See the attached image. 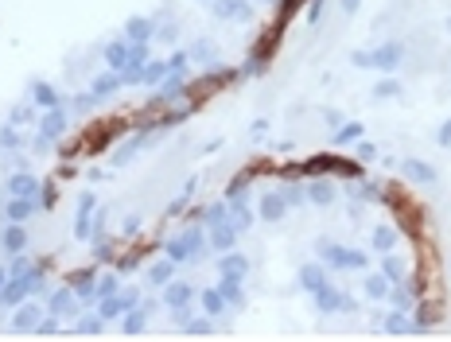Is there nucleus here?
<instances>
[{"label": "nucleus", "instance_id": "nucleus-1", "mask_svg": "<svg viewBox=\"0 0 451 342\" xmlns=\"http://www.w3.org/2000/svg\"><path fill=\"white\" fill-rule=\"evenodd\" d=\"M350 62L354 66H362V70H385V74H393L397 66L404 62V47L401 43H381L378 51H362V55H350Z\"/></svg>", "mask_w": 451, "mask_h": 342}, {"label": "nucleus", "instance_id": "nucleus-34", "mask_svg": "<svg viewBox=\"0 0 451 342\" xmlns=\"http://www.w3.org/2000/svg\"><path fill=\"white\" fill-rule=\"evenodd\" d=\"M381 276L389 284H404V261H397V256L385 253V261H381Z\"/></svg>", "mask_w": 451, "mask_h": 342}, {"label": "nucleus", "instance_id": "nucleus-54", "mask_svg": "<svg viewBox=\"0 0 451 342\" xmlns=\"http://www.w3.org/2000/svg\"><path fill=\"white\" fill-rule=\"evenodd\" d=\"M4 280H8V269H4V265H0V288H4Z\"/></svg>", "mask_w": 451, "mask_h": 342}, {"label": "nucleus", "instance_id": "nucleus-4", "mask_svg": "<svg viewBox=\"0 0 451 342\" xmlns=\"http://www.w3.org/2000/svg\"><path fill=\"white\" fill-rule=\"evenodd\" d=\"M132 307H141V292L136 288H117L113 295H97V315L106 319V323L109 319H121Z\"/></svg>", "mask_w": 451, "mask_h": 342}, {"label": "nucleus", "instance_id": "nucleus-17", "mask_svg": "<svg viewBox=\"0 0 451 342\" xmlns=\"http://www.w3.org/2000/svg\"><path fill=\"white\" fill-rule=\"evenodd\" d=\"M288 214V198L284 191H269V195L261 198V218L265 222H280Z\"/></svg>", "mask_w": 451, "mask_h": 342}, {"label": "nucleus", "instance_id": "nucleus-26", "mask_svg": "<svg viewBox=\"0 0 451 342\" xmlns=\"http://www.w3.org/2000/svg\"><path fill=\"white\" fill-rule=\"evenodd\" d=\"M323 284H331L327 280V269H319V265H304L300 269V288L304 292H319Z\"/></svg>", "mask_w": 451, "mask_h": 342}, {"label": "nucleus", "instance_id": "nucleus-32", "mask_svg": "<svg viewBox=\"0 0 451 342\" xmlns=\"http://www.w3.org/2000/svg\"><path fill=\"white\" fill-rule=\"evenodd\" d=\"M32 98H36L39 109H51V105H59V90L47 86V82H36V86H32Z\"/></svg>", "mask_w": 451, "mask_h": 342}, {"label": "nucleus", "instance_id": "nucleus-35", "mask_svg": "<svg viewBox=\"0 0 451 342\" xmlns=\"http://www.w3.org/2000/svg\"><path fill=\"white\" fill-rule=\"evenodd\" d=\"M74 295H78L82 304H94V300H97V280H94V276H90V272H86V276H78V280H74Z\"/></svg>", "mask_w": 451, "mask_h": 342}, {"label": "nucleus", "instance_id": "nucleus-12", "mask_svg": "<svg viewBox=\"0 0 451 342\" xmlns=\"http://www.w3.org/2000/svg\"><path fill=\"white\" fill-rule=\"evenodd\" d=\"M245 272H249V256H241V253H222V261H218V276L222 280H245Z\"/></svg>", "mask_w": 451, "mask_h": 342}, {"label": "nucleus", "instance_id": "nucleus-51", "mask_svg": "<svg viewBox=\"0 0 451 342\" xmlns=\"http://www.w3.org/2000/svg\"><path fill=\"white\" fill-rule=\"evenodd\" d=\"M323 4H327V0H311V24H319L323 20Z\"/></svg>", "mask_w": 451, "mask_h": 342}, {"label": "nucleus", "instance_id": "nucleus-13", "mask_svg": "<svg viewBox=\"0 0 451 342\" xmlns=\"http://www.w3.org/2000/svg\"><path fill=\"white\" fill-rule=\"evenodd\" d=\"M304 171H343L350 179L362 175V168H354V163H346V159H339V156H311L308 163H304Z\"/></svg>", "mask_w": 451, "mask_h": 342}, {"label": "nucleus", "instance_id": "nucleus-8", "mask_svg": "<svg viewBox=\"0 0 451 342\" xmlns=\"http://www.w3.org/2000/svg\"><path fill=\"white\" fill-rule=\"evenodd\" d=\"M94 207H97L94 195L78 198V214H74V237H78V241H90V230H94Z\"/></svg>", "mask_w": 451, "mask_h": 342}, {"label": "nucleus", "instance_id": "nucleus-44", "mask_svg": "<svg viewBox=\"0 0 451 342\" xmlns=\"http://www.w3.org/2000/svg\"><path fill=\"white\" fill-rule=\"evenodd\" d=\"M32 334H43V339H51V334H62V327H59V315H43V319H39V327L32 330Z\"/></svg>", "mask_w": 451, "mask_h": 342}, {"label": "nucleus", "instance_id": "nucleus-6", "mask_svg": "<svg viewBox=\"0 0 451 342\" xmlns=\"http://www.w3.org/2000/svg\"><path fill=\"white\" fill-rule=\"evenodd\" d=\"M238 226H234V218L218 222V226H206V241H210V249H218V253H230L234 245H238Z\"/></svg>", "mask_w": 451, "mask_h": 342}, {"label": "nucleus", "instance_id": "nucleus-2", "mask_svg": "<svg viewBox=\"0 0 451 342\" xmlns=\"http://www.w3.org/2000/svg\"><path fill=\"white\" fill-rule=\"evenodd\" d=\"M66 129H71V117L62 113V105L43 109V113H39V133H36V140H32V148H36V152H47L51 140H59Z\"/></svg>", "mask_w": 451, "mask_h": 342}, {"label": "nucleus", "instance_id": "nucleus-43", "mask_svg": "<svg viewBox=\"0 0 451 342\" xmlns=\"http://www.w3.org/2000/svg\"><path fill=\"white\" fill-rule=\"evenodd\" d=\"M226 218H230V207H226V202H214V207L202 214V226H218V222H226Z\"/></svg>", "mask_w": 451, "mask_h": 342}, {"label": "nucleus", "instance_id": "nucleus-25", "mask_svg": "<svg viewBox=\"0 0 451 342\" xmlns=\"http://www.w3.org/2000/svg\"><path fill=\"white\" fill-rule=\"evenodd\" d=\"M175 70V66H171V59H148V66H144L141 70V86H156V82H164L167 74Z\"/></svg>", "mask_w": 451, "mask_h": 342}, {"label": "nucleus", "instance_id": "nucleus-15", "mask_svg": "<svg viewBox=\"0 0 451 342\" xmlns=\"http://www.w3.org/2000/svg\"><path fill=\"white\" fill-rule=\"evenodd\" d=\"M121 70H106V74H97L94 82H90V94H94L97 101H106V98H113V94H117L121 90Z\"/></svg>", "mask_w": 451, "mask_h": 342}, {"label": "nucleus", "instance_id": "nucleus-9", "mask_svg": "<svg viewBox=\"0 0 451 342\" xmlns=\"http://www.w3.org/2000/svg\"><path fill=\"white\" fill-rule=\"evenodd\" d=\"M78 295H74V288H55L51 292V300H47V315H78Z\"/></svg>", "mask_w": 451, "mask_h": 342}, {"label": "nucleus", "instance_id": "nucleus-11", "mask_svg": "<svg viewBox=\"0 0 451 342\" xmlns=\"http://www.w3.org/2000/svg\"><path fill=\"white\" fill-rule=\"evenodd\" d=\"M39 210L36 195H8V207H4V218L8 222H27Z\"/></svg>", "mask_w": 451, "mask_h": 342}, {"label": "nucleus", "instance_id": "nucleus-31", "mask_svg": "<svg viewBox=\"0 0 451 342\" xmlns=\"http://www.w3.org/2000/svg\"><path fill=\"white\" fill-rule=\"evenodd\" d=\"M404 175L416 179V183H436V168L424 163V159H404Z\"/></svg>", "mask_w": 451, "mask_h": 342}, {"label": "nucleus", "instance_id": "nucleus-28", "mask_svg": "<svg viewBox=\"0 0 451 342\" xmlns=\"http://www.w3.org/2000/svg\"><path fill=\"white\" fill-rule=\"evenodd\" d=\"M101 327H106V319L97 315V311H90V315H78V319H74V330H71V334L94 339V334H101Z\"/></svg>", "mask_w": 451, "mask_h": 342}, {"label": "nucleus", "instance_id": "nucleus-20", "mask_svg": "<svg viewBox=\"0 0 451 342\" xmlns=\"http://www.w3.org/2000/svg\"><path fill=\"white\" fill-rule=\"evenodd\" d=\"M183 245H187L191 261H202L206 249H210V241H206V226H191V230L183 233Z\"/></svg>", "mask_w": 451, "mask_h": 342}, {"label": "nucleus", "instance_id": "nucleus-39", "mask_svg": "<svg viewBox=\"0 0 451 342\" xmlns=\"http://www.w3.org/2000/svg\"><path fill=\"white\" fill-rule=\"evenodd\" d=\"M331 140H334V144H358V140H362V124L350 121V124H343V129H334Z\"/></svg>", "mask_w": 451, "mask_h": 342}, {"label": "nucleus", "instance_id": "nucleus-33", "mask_svg": "<svg viewBox=\"0 0 451 342\" xmlns=\"http://www.w3.org/2000/svg\"><path fill=\"white\" fill-rule=\"evenodd\" d=\"M369 245L378 249V253H393V245H397V233L389 226H378V230L369 233Z\"/></svg>", "mask_w": 451, "mask_h": 342}, {"label": "nucleus", "instance_id": "nucleus-30", "mask_svg": "<svg viewBox=\"0 0 451 342\" xmlns=\"http://www.w3.org/2000/svg\"><path fill=\"white\" fill-rule=\"evenodd\" d=\"M167 280H175V261H171V256H164V261H156L152 269H148V284H156V288H164Z\"/></svg>", "mask_w": 451, "mask_h": 342}, {"label": "nucleus", "instance_id": "nucleus-29", "mask_svg": "<svg viewBox=\"0 0 451 342\" xmlns=\"http://www.w3.org/2000/svg\"><path fill=\"white\" fill-rule=\"evenodd\" d=\"M199 300H202V311H206L210 319H218V315L226 311V295H222V288H202Z\"/></svg>", "mask_w": 451, "mask_h": 342}, {"label": "nucleus", "instance_id": "nucleus-19", "mask_svg": "<svg viewBox=\"0 0 451 342\" xmlns=\"http://www.w3.org/2000/svg\"><path fill=\"white\" fill-rule=\"evenodd\" d=\"M148 311H152V304H141V307H132V311H125V315H121V327H125V334H129V339H136V334H144V323H148Z\"/></svg>", "mask_w": 451, "mask_h": 342}, {"label": "nucleus", "instance_id": "nucleus-45", "mask_svg": "<svg viewBox=\"0 0 451 342\" xmlns=\"http://www.w3.org/2000/svg\"><path fill=\"white\" fill-rule=\"evenodd\" d=\"M374 98H401V82H397V78L378 82V86H374Z\"/></svg>", "mask_w": 451, "mask_h": 342}, {"label": "nucleus", "instance_id": "nucleus-24", "mask_svg": "<svg viewBox=\"0 0 451 342\" xmlns=\"http://www.w3.org/2000/svg\"><path fill=\"white\" fill-rule=\"evenodd\" d=\"M8 195H36L39 198V179L27 175V171H16V175H8Z\"/></svg>", "mask_w": 451, "mask_h": 342}, {"label": "nucleus", "instance_id": "nucleus-7", "mask_svg": "<svg viewBox=\"0 0 451 342\" xmlns=\"http://www.w3.org/2000/svg\"><path fill=\"white\" fill-rule=\"evenodd\" d=\"M43 311H47V307H39V300H24V304L12 311V323H8V327L20 330V334H27V330H36V327H39Z\"/></svg>", "mask_w": 451, "mask_h": 342}, {"label": "nucleus", "instance_id": "nucleus-53", "mask_svg": "<svg viewBox=\"0 0 451 342\" xmlns=\"http://www.w3.org/2000/svg\"><path fill=\"white\" fill-rule=\"evenodd\" d=\"M339 4H343L346 12H358V4H362V0H339Z\"/></svg>", "mask_w": 451, "mask_h": 342}, {"label": "nucleus", "instance_id": "nucleus-50", "mask_svg": "<svg viewBox=\"0 0 451 342\" xmlns=\"http://www.w3.org/2000/svg\"><path fill=\"white\" fill-rule=\"evenodd\" d=\"M358 156H362V159H374V156H378V144L362 136V140H358Z\"/></svg>", "mask_w": 451, "mask_h": 342}, {"label": "nucleus", "instance_id": "nucleus-37", "mask_svg": "<svg viewBox=\"0 0 451 342\" xmlns=\"http://www.w3.org/2000/svg\"><path fill=\"white\" fill-rule=\"evenodd\" d=\"M218 288H222V295H226V304H230V307H245L241 280H218Z\"/></svg>", "mask_w": 451, "mask_h": 342}, {"label": "nucleus", "instance_id": "nucleus-47", "mask_svg": "<svg viewBox=\"0 0 451 342\" xmlns=\"http://www.w3.org/2000/svg\"><path fill=\"white\" fill-rule=\"evenodd\" d=\"M121 288V280H117V272H106L101 280H97V295H113Z\"/></svg>", "mask_w": 451, "mask_h": 342}, {"label": "nucleus", "instance_id": "nucleus-23", "mask_svg": "<svg viewBox=\"0 0 451 342\" xmlns=\"http://www.w3.org/2000/svg\"><path fill=\"white\" fill-rule=\"evenodd\" d=\"M129 51H132L129 39H113V43H106V62H109V70H125V62H129Z\"/></svg>", "mask_w": 451, "mask_h": 342}, {"label": "nucleus", "instance_id": "nucleus-40", "mask_svg": "<svg viewBox=\"0 0 451 342\" xmlns=\"http://www.w3.org/2000/svg\"><path fill=\"white\" fill-rule=\"evenodd\" d=\"M164 256H171L175 265L191 261V253H187V245H183V237H167V241H164Z\"/></svg>", "mask_w": 451, "mask_h": 342}, {"label": "nucleus", "instance_id": "nucleus-52", "mask_svg": "<svg viewBox=\"0 0 451 342\" xmlns=\"http://www.w3.org/2000/svg\"><path fill=\"white\" fill-rule=\"evenodd\" d=\"M439 144L451 148V121H443V129H439Z\"/></svg>", "mask_w": 451, "mask_h": 342}, {"label": "nucleus", "instance_id": "nucleus-48", "mask_svg": "<svg viewBox=\"0 0 451 342\" xmlns=\"http://www.w3.org/2000/svg\"><path fill=\"white\" fill-rule=\"evenodd\" d=\"M191 59H195V62H206V66H210V62H214V43H206V39H202L199 47L191 51Z\"/></svg>", "mask_w": 451, "mask_h": 342}, {"label": "nucleus", "instance_id": "nucleus-38", "mask_svg": "<svg viewBox=\"0 0 451 342\" xmlns=\"http://www.w3.org/2000/svg\"><path fill=\"white\" fill-rule=\"evenodd\" d=\"M183 334H191V339H206V334H214V319H187L183 323Z\"/></svg>", "mask_w": 451, "mask_h": 342}, {"label": "nucleus", "instance_id": "nucleus-49", "mask_svg": "<svg viewBox=\"0 0 451 342\" xmlns=\"http://www.w3.org/2000/svg\"><path fill=\"white\" fill-rule=\"evenodd\" d=\"M51 207H55V187L43 183L39 187V210H51Z\"/></svg>", "mask_w": 451, "mask_h": 342}, {"label": "nucleus", "instance_id": "nucleus-27", "mask_svg": "<svg viewBox=\"0 0 451 342\" xmlns=\"http://www.w3.org/2000/svg\"><path fill=\"white\" fill-rule=\"evenodd\" d=\"M304 195H308L315 207H331V202H334V183H327V179H311Z\"/></svg>", "mask_w": 451, "mask_h": 342}, {"label": "nucleus", "instance_id": "nucleus-55", "mask_svg": "<svg viewBox=\"0 0 451 342\" xmlns=\"http://www.w3.org/2000/svg\"><path fill=\"white\" fill-rule=\"evenodd\" d=\"M206 4H210V0H206Z\"/></svg>", "mask_w": 451, "mask_h": 342}, {"label": "nucleus", "instance_id": "nucleus-10", "mask_svg": "<svg viewBox=\"0 0 451 342\" xmlns=\"http://www.w3.org/2000/svg\"><path fill=\"white\" fill-rule=\"evenodd\" d=\"M0 249H4L8 256L24 253V249H27V230H24V222H8V226L0 230Z\"/></svg>", "mask_w": 451, "mask_h": 342}, {"label": "nucleus", "instance_id": "nucleus-41", "mask_svg": "<svg viewBox=\"0 0 451 342\" xmlns=\"http://www.w3.org/2000/svg\"><path fill=\"white\" fill-rule=\"evenodd\" d=\"M0 148H4V152H16V148H20V129H16V124H0Z\"/></svg>", "mask_w": 451, "mask_h": 342}, {"label": "nucleus", "instance_id": "nucleus-42", "mask_svg": "<svg viewBox=\"0 0 451 342\" xmlns=\"http://www.w3.org/2000/svg\"><path fill=\"white\" fill-rule=\"evenodd\" d=\"M389 304L397 307V311H409V307H413V292H409V288H389Z\"/></svg>", "mask_w": 451, "mask_h": 342}, {"label": "nucleus", "instance_id": "nucleus-14", "mask_svg": "<svg viewBox=\"0 0 451 342\" xmlns=\"http://www.w3.org/2000/svg\"><path fill=\"white\" fill-rule=\"evenodd\" d=\"M381 327H385V334H397V339H404V334H420V330H424V323H413L404 311H397V307H393V315H385V323H381Z\"/></svg>", "mask_w": 451, "mask_h": 342}, {"label": "nucleus", "instance_id": "nucleus-21", "mask_svg": "<svg viewBox=\"0 0 451 342\" xmlns=\"http://www.w3.org/2000/svg\"><path fill=\"white\" fill-rule=\"evenodd\" d=\"M214 4V16L218 20H249V0H210Z\"/></svg>", "mask_w": 451, "mask_h": 342}, {"label": "nucleus", "instance_id": "nucleus-5", "mask_svg": "<svg viewBox=\"0 0 451 342\" xmlns=\"http://www.w3.org/2000/svg\"><path fill=\"white\" fill-rule=\"evenodd\" d=\"M315 295V307H319V315H339V311H354V300L346 292H339V288H331V284H323L319 292H311Z\"/></svg>", "mask_w": 451, "mask_h": 342}, {"label": "nucleus", "instance_id": "nucleus-46", "mask_svg": "<svg viewBox=\"0 0 451 342\" xmlns=\"http://www.w3.org/2000/svg\"><path fill=\"white\" fill-rule=\"evenodd\" d=\"M27 121H36V113L27 109V105H12V113H8V124H16V129H24Z\"/></svg>", "mask_w": 451, "mask_h": 342}, {"label": "nucleus", "instance_id": "nucleus-3", "mask_svg": "<svg viewBox=\"0 0 451 342\" xmlns=\"http://www.w3.org/2000/svg\"><path fill=\"white\" fill-rule=\"evenodd\" d=\"M319 261H327L331 269H346V272H362L369 265V256L362 249H346V245H331V241L319 245Z\"/></svg>", "mask_w": 451, "mask_h": 342}, {"label": "nucleus", "instance_id": "nucleus-18", "mask_svg": "<svg viewBox=\"0 0 451 342\" xmlns=\"http://www.w3.org/2000/svg\"><path fill=\"white\" fill-rule=\"evenodd\" d=\"M164 300L167 307H191V300H195V288L183 280H167L164 284Z\"/></svg>", "mask_w": 451, "mask_h": 342}, {"label": "nucleus", "instance_id": "nucleus-22", "mask_svg": "<svg viewBox=\"0 0 451 342\" xmlns=\"http://www.w3.org/2000/svg\"><path fill=\"white\" fill-rule=\"evenodd\" d=\"M152 36H156L152 20H144V16H132V20H125V39H129V43H148Z\"/></svg>", "mask_w": 451, "mask_h": 342}, {"label": "nucleus", "instance_id": "nucleus-16", "mask_svg": "<svg viewBox=\"0 0 451 342\" xmlns=\"http://www.w3.org/2000/svg\"><path fill=\"white\" fill-rule=\"evenodd\" d=\"M230 218H234V226H238L241 233L253 226V210H249V198H245V191L230 195Z\"/></svg>", "mask_w": 451, "mask_h": 342}, {"label": "nucleus", "instance_id": "nucleus-36", "mask_svg": "<svg viewBox=\"0 0 451 342\" xmlns=\"http://www.w3.org/2000/svg\"><path fill=\"white\" fill-rule=\"evenodd\" d=\"M389 288L393 284L381 276V272H374V276H366V295L369 300H389Z\"/></svg>", "mask_w": 451, "mask_h": 342}]
</instances>
